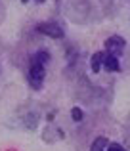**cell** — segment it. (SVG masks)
<instances>
[{
  "instance_id": "1",
  "label": "cell",
  "mask_w": 130,
  "mask_h": 151,
  "mask_svg": "<svg viewBox=\"0 0 130 151\" xmlns=\"http://www.w3.org/2000/svg\"><path fill=\"white\" fill-rule=\"evenodd\" d=\"M50 61V55L46 52H37V54L31 58V67H29V82L33 88H42V82H44V65Z\"/></svg>"
},
{
  "instance_id": "2",
  "label": "cell",
  "mask_w": 130,
  "mask_h": 151,
  "mask_svg": "<svg viewBox=\"0 0 130 151\" xmlns=\"http://www.w3.org/2000/svg\"><path fill=\"white\" fill-rule=\"evenodd\" d=\"M37 31L46 37H52V38H61L63 37V29H61L57 23H38Z\"/></svg>"
},
{
  "instance_id": "3",
  "label": "cell",
  "mask_w": 130,
  "mask_h": 151,
  "mask_svg": "<svg viewBox=\"0 0 130 151\" xmlns=\"http://www.w3.org/2000/svg\"><path fill=\"white\" fill-rule=\"evenodd\" d=\"M105 48H107V52H113V50H115L117 54H121V52L124 50V40L121 37H117V35H115V37H109L107 40H105Z\"/></svg>"
},
{
  "instance_id": "4",
  "label": "cell",
  "mask_w": 130,
  "mask_h": 151,
  "mask_svg": "<svg viewBox=\"0 0 130 151\" xmlns=\"http://www.w3.org/2000/svg\"><path fill=\"white\" fill-rule=\"evenodd\" d=\"M101 67H105V69L111 71V73H113V71H119V69H121L119 58H117L115 54H109V52H107V54L103 55V63H101Z\"/></svg>"
},
{
  "instance_id": "5",
  "label": "cell",
  "mask_w": 130,
  "mask_h": 151,
  "mask_svg": "<svg viewBox=\"0 0 130 151\" xmlns=\"http://www.w3.org/2000/svg\"><path fill=\"white\" fill-rule=\"evenodd\" d=\"M103 55L105 52H98V54L92 55V59H90V65H92V71L94 73H98V71L101 69V63H103Z\"/></svg>"
},
{
  "instance_id": "6",
  "label": "cell",
  "mask_w": 130,
  "mask_h": 151,
  "mask_svg": "<svg viewBox=\"0 0 130 151\" xmlns=\"http://www.w3.org/2000/svg\"><path fill=\"white\" fill-rule=\"evenodd\" d=\"M107 144H109L107 138L100 136V138H96V140H94V144H92V147H90V151H105Z\"/></svg>"
},
{
  "instance_id": "7",
  "label": "cell",
  "mask_w": 130,
  "mask_h": 151,
  "mask_svg": "<svg viewBox=\"0 0 130 151\" xmlns=\"http://www.w3.org/2000/svg\"><path fill=\"white\" fill-rule=\"evenodd\" d=\"M71 117H73V121H75V122H78V121H82L84 113H82L80 107H73V109H71Z\"/></svg>"
},
{
  "instance_id": "8",
  "label": "cell",
  "mask_w": 130,
  "mask_h": 151,
  "mask_svg": "<svg viewBox=\"0 0 130 151\" xmlns=\"http://www.w3.org/2000/svg\"><path fill=\"white\" fill-rule=\"evenodd\" d=\"M107 151H126V149L119 144H107Z\"/></svg>"
},
{
  "instance_id": "9",
  "label": "cell",
  "mask_w": 130,
  "mask_h": 151,
  "mask_svg": "<svg viewBox=\"0 0 130 151\" xmlns=\"http://www.w3.org/2000/svg\"><path fill=\"white\" fill-rule=\"evenodd\" d=\"M37 2H44V0H37Z\"/></svg>"
}]
</instances>
